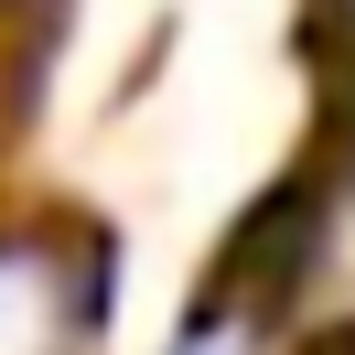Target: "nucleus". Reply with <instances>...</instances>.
Wrapping results in <instances>:
<instances>
[{"instance_id":"nucleus-2","label":"nucleus","mask_w":355,"mask_h":355,"mask_svg":"<svg viewBox=\"0 0 355 355\" xmlns=\"http://www.w3.org/2000/svg\"><path fill=\"white\" fill-rule=\"evenodd\" d=\"M173 355H269V345H259V302H248V312H237V302H216V312H194Z\"/></svg>"},{"instance_id":"nucleus-3","label":"nucleus","mask_w":355,"mask_h":355,"mask_svg":"<svg viewBox=\"0 0 355 355\" xmlns=\"http://www.w3.org/2000/svg\"><path fill=\"white\" fill-rule=\"evenodd\" d=\"M345 22H355V0H345Z\"/></svg>"},{"instance_id":"nucleus-1","label":"nucleus","mask_w":355,"mask_h":355,"mask_svg":"<svg viewBox=\"0 0 355 355\" xmlns=\"http://www.w3.org/2000/svg\"><path fill=\"white\" fill-rule=\"evenodd\" d=\"M97 312H108L97 248L0 226V355H97Z\"/></svg>"}]
</instances>
